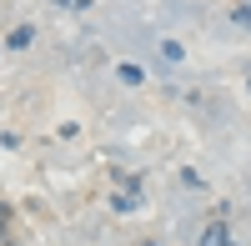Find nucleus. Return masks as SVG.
<instances>
[{"mask_svg":"<svg viewBox=\"0 0 251 246\" xmlns=\"http://www.w3.org/2000/svg\"><path fill=\"white\" fill-rule=\"evenodd\" d=\"M196 246H236L231 241V226H226V216H211L201 226V236H196Z\"/></svg>","mask_w":251,"mask_h":246,"instance_id":"2","label":"nucleus"},{"mask_svg":"<svg viewBox=\"0 0 251 246\" xmlns=\"http://www.w3.org/2000/svg\"><path fill=\"white\" fill-rule=\"evenodd\" d=\"M40 40V30H35V20H15V25L0 35V46H5V55H25L30 46Z\"/></svg>","mask_w":251,"mask_h":246,"instance_id":"1","label":"nucleus"},{"mask_svg":"<svg viewBox=\"0 0 251 246\" xmlns=\"http://www.w3.org/2000/svg\"><path fill=\"white\" fill-rule=\"evenodd\" d=\"M246 91H251V80H246Z\"/></svg>","mask_w":251,"mask_h":246,"instance_id":"8","label":"nucleus"},{"mask_svg":"<svg viewBox=\"0 0 251 246\" xmlns=\"http://www.w3.org/2000/svg\"><path fill=\"white\" fill-rule=\"evenodd\" d=\"M226 20H231L236 30H246V35H251V0H231V10H226Z\"/></svg>","mask_w":251,"mask_h":246,"instance_id":"5","label":"nucleus"},{"mask_svg":"<svg viewBox=\"0 0 251 246\" xmlns=\"http://www.w3.org/2000/svg\"><path fill=\"white\" fill-rule=\"evenodd\" d=\"M46 5H55V10H75V15H80V10H91V0H46Z\"/></svg>","mask_w":251,"mask_h":246,"instance_id":"6","label":"nucleus"},{"mask_svg":"<svg viewBox=\"0 0 251 246\" xmlns=\"http://www.w3.org/2000/svg\"><path fill=\"white\" fill-rule=\"evenodd\" d=\"M116 80H121V86H131V91H141V86H146V71L131 66V60H121V66H116Z\"/></svg>","mask_w":251,"mask_h":246,"instance_id":"4","label":"nucleus"},{"mask_svg":"<svg viewBox=\"0 0 251 246\" xmlns=\"http://www.w3.org/2000/svg\"><path fill=\"white\" fill-rule=\"evenodd\" d=\"M141 246H161V241H156V236H151V241H141Z\"/></svg>","mask_w":251,"mask_h":246,"instance_id":"7","label":"nucleus"},{"mask_svg":"<svg viewBox=\"0 0 251 246\" xmlns=\"http://www.w3.org/2000/svg\"><path fill=\"white\" fill-rule=\"evenodd\" d=\"M146 206V191H141V181H131L126 191H116L111 196V211H121V216H131V211H141Z\"/></svg>","mask_w":251,"mask_h":246,"instance_id":"3","label":"nucleus"}]
</instances>
